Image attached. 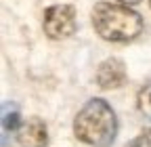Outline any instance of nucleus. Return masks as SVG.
Instances as JSON below:
<instances>
[{"instance_id": "obj_1", "label": "nucleus", "mask_w": 151, "mask_h": 147, "mask_svg": "<svg viewBox=\"0 0 151 147\" xmlns=\"http://www.w3.org/2000/svg\"><path fill=\"white\" fill-rule=\"evenodd\" d=\"M73 133L86 145L109 147L118 133V120L111 105L103 99H90L76 116Z\"/></svg>"}, {"instance_id": "obj_3", "label": "nucleus", "mask_w": 151, "mask_h": 147, "mask_svg": "<svg viewBox=\"0 0 151 147\" xmlns=\"http://www.w3.org/2000/svg\"><path fill=\"white\" fill-rule=\"evenodd\" d=\"M76 27V9L69 4H55L44 13V32L52 40L69 38Z\"/></svg>"}, {"instance_id": "obj_5", "label": "nucleus", "mask_w": 151, "mask_h": 147, "mask_svg": "<svg viewBox=\"0 0 151 147\" xmlns=\"http://www.w3.org/2000/svg\"><path fill=\"white\" fill-rule=\"evenodd\" d=\"M126 80V67L120 59L111 57V59H105L101 65H99V71H97V84L101 88H118L122 86Z\"/></svg>"}, {"instance_id": "obj_4", "label": "nucleus", "mask_w": 151, "mask_h": 147, "mask_svg": "<svg viewBox=\"0 0 151 147\" xmlns=\"http://www.w3.org/2000/svg\"><path fill=\"white\" fill-rule=\"evenodd\" d=\"M17 141L21 147H46L48 135H46V124L40 118H27L23 126L19 128Z\"/></svg>"}, {"instance_id": "obj_6", "label": "nucleus", "mask_w": 151, "mask_h": 147, "mask_svg": "<svg viewBox=\"0 0 151 147\" xmlns=\"http://www.w3.org/2000/svg\"><path fill=\"white\" fill-rule=\"evenodd\" d=\"M19 126V109L13 103L2 105V147H9V133L17 130Z\"/></svg>"}, {"instance_id": "obj_8", "label": "nucleus", "mask_w": 151, "mask_h": 147, "mask_svg": "<svg viewBox=\"0 0 151 147\" xmlns=\"http://www.w3.org/2000/svg\"><path fill=\"white\" fill-rule=\"evenodd\" d=\"M126 147H151V133H143L141 137H137L132 143H128Z\"/></svg>"}, {"instance_id": "obj_9", "label": "nucleus", "mask_w": 151, "mask_h": 147, "mask_svg": "<svg viewBox=\"0 0 151 147\" xmlns=\"http://www.w3.org/2000/svg\"><path fill=\"white\" fill-rule=\"evenodd\" d=\"M120 2H122L124 6H130V4H139L141 0H120Z\"/></svg>"}, {"instance_id": "obj_10", "label": "nucleus", "mask_w": 151, "mask_h": 147, "mask_svg": "<svg viewBox=\"0 0 151 147\" xmlns=\"http://www.w3.org/2000/svg\"><path fill=\"white\" fill-rule=\"evenodd\" d=\"M149 4H151V0H149Z\"/></svg>"}, {"instance_id": "obj_7", "label": "nucleus", "mask_w": 151, "mask_h": 147, "mask_svg": "<svg viewBox=\"0 0 151 147\" xmlns=\"http://www.w3.org/2000/svg\"><path fill=\"white\" fill-rule=\"evenodd\" d=\"M137 103H139L141 114H143L145 118H149V120H151V80H149V82H147V84L141 88Z\"/></svg>"}, {"instance_id": "obj_2", "label": "nucleus", "mask_w": 151, "mask_h": 147, "mask_svg": "<svg viewBox=\"0 0 151 147\" xmlns=\"http://www.w3.org/2000/svg\"><path fill=\"white\" fill-rule=\"evenodd\" d=\"M92 25L103 40L126 42L143 32L141 15L124 4L99 2L92 9Z\"/></svg>"}]
</instances>
